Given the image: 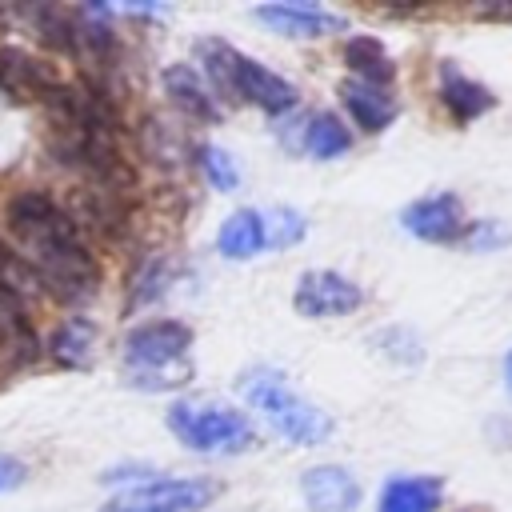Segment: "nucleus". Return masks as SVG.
<instances>
[{
  "mask_svg": "<svg viewBox=\"0 0 512 512\" xmlns=\"http://www.w3.org/2000/svg\"><path fill=\"white\" fill-rule=\"evenodd\" d=\"M8 224L24 244V260L36 272L40 288H52L60 300H88L96 292L100 268L88 252L80 224L48 196L20 192L8 200Z\"/></svg>",
  "mask_w": 512,
  "mask_h": 512,
  "instance_id": "nucleus-1",
  "label": "nucleus"
},
{
  "mask_svg": "<svg viewBox=\"0 0 512 512\" xmlns=\"http://www.w3.org/2000/svg\"><path fill=\"white\" fill-rule=\"evenodd\" d=\"M244 404L252 412H260L276 436H284L288 444H320L332 436V416L324 408H316L308 396H300L292 388V380L280 372V368H248L240 380H236Z\"/></svg>",
  "mask_w": 512,
  "mask_h": 512,
  "instance_id": "nucleus-2",
  "label": "nucleus"
},
{
  "mask_svg": "<svg viewBox=\"0 0 512 512\" xmlns=\"http://www.w3.org/2000/svg\"><path fill=\"white\" fill-rule=\"evenodd\" d=\"M168 432L200 456H236L256 440L252 420L216 400H176L168 408Z\"/></svg>",
  "mask_w": 512,
  "mask_h": 512,
  "instance_id": "nucleus-3",
  "label": "nucleus"
},
{
  "mask_svg": "<svg viewBox=\"0 0 512 512\" xmlns=\"http://www.w3.org/2000/svg\"><path fill=\"white\" fill-rule=\"evenodd\" d=\"M220 496L212 476H148L116 492L104 512H204Z\"/></svg>",
  "mask_w": 512,
  "mask_h": 512,
  "instance_id": "nucleus-4",
  "label": "nucleus"
},
{
  "mask_svg": "<svg viewBox=\"0 0 512 512\" xmlns=\"http://www.w3.org/2000/svg\"><path fill=\"white\" fill-rule=\"evenodd\" d=\"M192 348V328L184 320H148L124 336V360L140 380H164L172 388V368H184V352Z\"/></svg>",
  "mask_w": 512,
  "mask_h": 512,
  "instance_id": "nucleus-5",
  "label": "nucleus"
},
{
  "mask_svg": "<svg viewBox=\"0 0 512 512\" xmlns=\"http://www.w3.org/2000/svg\"><path fill=\"white\" fill-rule=\"evenodd\" d=\"M292 304L308 320H328V316H352L364 304V292H360V284H352L348 276H340L332 268H308L296 280Z\"/></svg>",
  "mask_w": 512,
  "mask_h": 512,
  "instance_id": "nucleus-6",
  "label": "nucleus"
},
{
  "mask_svg": "<svg viewBox=\"0 0 512 512\" xmlns=\"http://www.w3.org/2000/svg\"><path fill=\"white\" fill-rule=\"evenodd\" d=\"M400 224H404L408 236L428 240V244H456V240H464V232H468L464 204H460L456 192H432V196L412 200V204L400 212Z\"/></svg>",
  "mask_w": 512,
  "mask_h": 512,
  "instance_id": "nucleus-7",
  "label": "nucleus"
},
{
  "mask_svg": "<svg viewBox=\"0 0 512 512\" xmlns=\"http://www.w3.org/2000/svg\"><path fill=\"white\" fill-rule=\"evenodd\" d=\"M236 100H248V104H256L268 116H284V112L296 108L300 92L280 72H272V68H264V64H256V60H248L240 52V64H236Z\"/></svg>",
  "mask_w": 512,
  "mask_h": 512,
  "instance_id": "nucleus-8",
  "label": "nucleus"
},
{
  "mask_svg": "<svg viewBox=\"0 0 512 512\" xmlns=\"http://www.w3.org/2000/svg\"><path fill=\"white\" fill-rule=\"evenodd\" d=\"M300 496H304L308 512H356L360 484L340 464H312L300 476Z\"/></svg>",
  "mask_w": 512,
  "mask_h": 512,
  "instance_id": "nucleus-9",
  "label": "nucleus"
},
{
  "mask_svg": "<svg viewBox=\"0 0 512 512\" xmlns=\"http://www.w3.org/2000/svg\"><path fill=\"white\" fill-rule=\"evenodd\" d=\"M252 16L264 20L272 32L300 36V40L328 36V32H344V28H348V20H344L340 12H328V8H316V4H260Z\"/></svg>",
  "mask_w": 512,
  "mask_h": 512,
  "instance_id": "nucleus-10",
  "label": "nucleus"
},
{
  "mask_svg": "<svg viewBox=\"0 0 512 512\" xmlns=\"http://www.w3.org/2000/svg\"><path fill=\"white\" fill-rule=\"evenodd\" d=\"M340 104L352 116L360 132H384L396 120V96L388 88L364 84V80H344L340 84Z\"/></svg>",
  "mask_w": 512,
  "mask_h": 512,
  "instance_id": "nucleus-11",
  "label": "nucleus"
},
{
  "mask_svg": "<svg viewBox=\"0 0 512 512\" xmlns=\"http://www.w3.org/2000/svg\"><path fill=\"white\" fill-rule=\"evenodd\" d=\"M440 104H444L460 124H468V120L492 112V108H496V96H492L480 80L464 76L452 60H444V64H440Z\"/></svg>",
  "mask_w": 512,
  "mask_h": 512,
  "instance_id": "nucleus-12",
  "label": "nucleus"
},
{
  "mask_svg": "<svg viewBox=\"0 0 512 512\" xmlns=\"http://www.w3.org/2000/svg\"><path fill=\"white\" fill-rule=\"evenodd\" d=\"M216 248H220L224 260H252V256H260V252L268 248V220H264V212H256V208H236V212L220 224Z\"/></svg>",
  "mask_w": 512,
  "mask_h": 512,
  "instance_id": "nucleus-13",
  "label": "nucleus"
},
{
  "mask_svg": "<svg viewBox=\"0 0 512 512\" xmlns=\"http://www.w3.org/2000/svg\"><path fill=\"white\" fill-rule=\"evenodd\" d=\"M0 88L8 96L32 100V96H48L56 88V76L48 64L28 56L24 48H0Z\"/></svg>",
  "mask_w": 512,
  "mask_h": 512,
  "instance_id": "nucleus-14",
  "label": "nucleus"
},
{
  "mask_svg": "<svg viewBox=\"0 0 512 512\" xmlns=\"http://www.w3.org/2000/svg\"><path fill=\"white\" fill-rule=\"evenodd\" d=\"M164 88H168L172 104H176L184 116L204 120V124L220 120V104H216V96L208 92V84L200 80V72H196L192 64H168V68H164Z\"/></svg>",
  "mask_w": 512,
  "mask_h": 512,
  "instance_id": "nucleus-15",
  "label": "nucleus"
},
{
  "mask_svg": "<svg viewBox=\"0 0 512 512\" xmlns=\"http://www.w3.org/2000/svg\"><path fill=\"white\" fill-rule=\"evenodd\" d=\"M444 484L436 476H392L380 488V512H436Z\"/></svg>",
  "mask_w": 512,
  "mask_h": 512,
  "instance_id": "nucleus-16",
  "label": "nucleus"
},
{
  "mask_svg": "<svg viewBox=\"0 0 512 512\" xmlns=\"http://www.w3.org/2000/svg\"><path fill=\"white\" fill-rule=\"evenodd\" d=\"M344 60L352 68V80H364V84H376V88H388L396 80V64H392L388 48L376 36H352L344 44Z\"/></svg>",
  "mask_w": 512,
  "mask_h": 512,
  "instance_id": "nucleus-17",
  "label": "nucleus"
},
{
  "mask_svg": "<svg viewBox=\"0 0 512 512\" xmlns=\"http://www.w3.org/2000/svg\"><path fill=\"white\" fill-rule=\"evenodd\" d=\"M0 348L12 352L16 360H36L40 356V336L24 312V300L0 292Z\"/></svg>",
  "mask_w": 512,
  "mask_h": 512,
  "instance_id": "nucleus-18",
  "label": "nucleus"
},
{
  "mask_svg": "<svg viewBox=\"0 0 512 512\" xmlns=\"http://www.w3.org/2000/svg\"><path fill=\"white\" fill-rule=\"evenodd\" d=\"M304 148L316 160H336L352 148V132L344 128V120L336 112H316L304 120Z\"/></svg>",
  "mask_w": 512,
  "mask_h": 512,
  "instance_id": "nucleus-19",
  "label": "nucleus"
},
{
  "mask_svg": "<svg viewBox=\"0 0 512 512\" xmlns=\"http://www.w3.org/2000/svg\"><path fill=\"white\" fill-rule=\"evenodd\" d=\"M196 52H200V64H204L212 88L216 92H228L236 100V64H240V52L228 40H200Z\"/></svg>",
  "mask_w": 512,
  "mask_h": 512,
  "instance_id": "nucleus-20",
  "label": "nucleus"
},
{
  "mask_svg": "<svg viewBox=\"0 0 512 512\" xmlns=\"http://www.w3.org/2000/svg\"><path fill=\"white\" fill-rule=\"evenodd\" d=\"M172 276H176V268H172V260H168V256H148V260L136 268V280H132L128 304H132V308H140V304L160 300V296L168 292Z\"/></svg>",
  "mask_w": 512,
  "mask_h": 512,
  "instance_id": "nucleus-21",
  "label": "nucleus"
},
{
  "mask_svg": "<svg viewBox=\"0 0 512 512\" xmlns=\"http://www.w3.org/2000/svg\"><path fill=\"white\" fill-rule=\"evenodd\" d=\"M92 340H96V328L88 320H68L52 336V356L60 364H84L88 352H92Z\"/></svg>",
  "mask_w": 512,
  "mask_h": 512,
  "instance_id": "nucleus-22",
  "label": "nucleus"
},
{
  "mask_svg": "<svg viewBox=\"0 0 512 512\" xmlns=\"http://www.w3.org/2000/svg\"><path fill=\"white\" fill-rule=\"evenodd\" d=\"M36 288H40V280H36V272L28 268V260H24L20 252H12V248L0 240V292H8V296H16V300H28Z\"/></svg>",
  "mask_w": 512,
  "mask_h": 512,
  "instance_id": "nucleus-23",
  "label": "nucleus"
},
{
  "mask_svg": "<svg viewBox=\"0 0 512 512\" xmlns=\"http://www.w3.org/2000/svg\"><path fill=\"white\" fill-rule=\"evenodd\" d=\"M196 164H200L204 180H208L216 192H236L240 172H236L232 156H228L220 144H200V148H196Z\"/></svg>",
  "mask_w": 512,
  "mask_h": 512,
  "instance_id": "nucleus-24",
  "label": "nucleus"
},
{
  "mask_svg": "<svg viewBox=\"0 0 512 512\" xmlns=\"http://www.w3.org/2000/svg\"><path fill=\"white\" fill-rule=\"evenodd\" d=\"M300 236H304V216L292 208H276V224H268V244L284 248V244H296Z\"/></svg>",
  "mask_w": 512,
  "mask_h": 512,
  "instance_id": "nucleus-25",
  "label": "nucleus"
},
{
  "mask_svg": "<svg viewBox=\"0 0 512 512\" xmlns=\"http://www.w3.org/2000/svg\"><path fill=\"white\" fill-rule=\"evenodd\" d=\"M460 244L488 252V248H500V244H504V232H500V224H496V220H484V224H468V232H464V240H460Z\"/></svg>",
  "mask_w": 512,
  "mask_h": 512,
  "instance_id": "nucleus-26",
  "label": "nucleus"
},
{
  "mask_svg": "<svg viewBox=\"0 0 512 512\" xmlns=\"http://www.w3.org/2000/svg\"><path fill=\"white\" fill-rule=\"evenodd\" d=\"M24 476H28V468H24L16 456L0 452V496H4V492H12V488H20V484H24Z\"/></svg>",
  "mask_w": 512,
  "mask_h": 512,
  "instance_id": "nucleus-27",
  "label": "nucleus"
},
{
  "mask_svg": "<svg viewBox=\"0 0 512 512\" xmlns=\"http://www.w3.org/2000/svg\"><path fill=\"white\" fill-rule=\"evenodd\" d=\"M504 384H508V392H512V348L504 352Z\"/></svg>",
  "mask_w": 512,
  "mask_h": 512,
  "instance_id": "nucleus-28",
  "label": "nucleus"
}]
</instances>
